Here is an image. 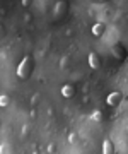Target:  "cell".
Segmentation results:
<instances>
[{"label": "cell", "mask_w": 128, "mask_h": 154, "mask_svg": "<svg viewBox=\"0 0 128 154\" xmlns=\"http://www.w3.org/2000/svg\"><path fill=\"white\" fill-rule=\"evenodd\" d=\"M31 72H33V58H31V57H24L22 62L17 65L16 74H17V77H19L21 81H24V79H28L29 77Z\"/></svg>", "instance_id": "obj_1"}, {"label": "cell", "mask_w": 128, "mask_h": 154, "mask_svg": "<svg viewBox=\"0 0 128 154\" xmlns=\"http://www.w3.org/2000/svg\"><path fill=\"white\" fill-rule=\"evenodd\" d=\"M121 99H123V94L120 93V91H113V93L106 98V103L109 106H118L121 103Z\"/></svg>", "instance_id": "obj_2"}, {"label": "cell", "mask_w": 128, "mask_h": 154, "mask_svg": "<svg viewBox=\"0 0 128 154\" xmlns=\"http://www.w3.org/2000/svg\"><path fill=\"white\" fill-rule=\"evenodd\" d=\"M61 96H63V98H72L73 94H75V88H73L72 84H65V86H63V88H61Z\"/></svg>", "instance_id": "obj_3"}, {"label": "cell", "mask_w": 128, "mask_h": 154, "mask_svg": "<svg viewBox=\"0 0 128 154\" xmlns=\"http://www.w3.org/2000/svg\"><path fill=\"white\" fill-rule=\"evenodd\" d=\"M87 60H89L91 69H97V67H99V63H101L97 53H94V51H91V53H89V58H87Z\"/></svg>", "instance_id": "obj_4"}, {"label": "cell", "mask_w": 128, "mask_h": 154, "mask_svg": "<svg viewBox=\"0 0 128 154\" xmlns=\"http://www.w3.org/2000/svg\"><path fill=\"white\" fill-rule=\"evenodd\" d=\"M104 29H106L104 22H96L94 26H92V34L94 36H103L104 34Z\"/></svg>", "instance_id": "obj_5"}, {"label": "cell", "mask_w": 128, "mask_h": 154, "mask_svg": "<svg viewBox=\"0 0 128 154\" xmlns=\"http://www.w3.org/2000/svg\"><path fill=\"white\" fill-rule=\"evenodd\" d=\"M103 152L104 154H113L115 152V146L111 144L109 139H104V142H103Z\"/></svg>", "instance_id": "obj_6"}, {"label": "cell", "mask_w": 128, "mask_h": 154, "mask_svg": "<svg viewBox=\"0 0 128 154\" xmlns=\"http://www.w3.org/2000/svg\"><path fill=\"white\" fill-rule=\"evenodd\" d=\"M68 142L72 144V146H79V144H80V135H79V132L68 134Z\"/></svg>", "instance_id": "obj_7"}, {"label": "cell", "mask_w": 128, "mask_h": 154, "mask_svg": "<svg viewBox=\"0 0 128 154\" xmlns=\"http://www.w3.org/2000/svg\"><path fill=\"white\" fill-rule=\"evenodd\" d=\"M9 105H10V98H9L7 94H2V96H0V106L5 108V106H9Z\"/></svg>", "instance_id": "obj_8"}, {"label": "cell", "mask_w": 128, "mask_h": 154, "mask_svg": "<svg viewBox=\"0 0 128 154\" xmlns=\"http://www.w3.org/2000/svg\"><path fill=\"white\" fill-rule=\"evenodd\" d=\"M91 120H92V122H101V120H103V113H101L99 110L92 111V115H91Z\"/></svg>", "instance_id": "obj_9"}, {"label": "cell", "mask_w": 128, "mask_h": 154, "mask_svg": "<svg viewBox=\"0 0 128 154\" xmlns=\"http://www.w3.org/2000/svg\"><path fill=\"white\" fill-rule=\"evenodd\" d=\"M68 62H70V57H63V58H61V62H60V69H67L68 67Z\"/></svg>", "instance_id": "obj_10"}, {"label": "cell", "mask_w": 128, "mask_h": 154, "mask_svg": "<svg viewBox=\"0 0 128 154\" xmlns=\"http://www.w3.org/2000/svg\"><path fill=\"white\" fill-rule=\"evenodd\" d=\"M39 99H41V96H39V94H33V98H31V105L36 106L39 103Z\"/></svg>", "instance_id": "obj_11"}, {"label": "cell", "mask_w": 128, "mask_h": 154, "mask_svg": "<svg viewBox=\"0 0 128 154\" xmlns=\"http://www.w3.org/2000/svg\"><path fill=\"white\" fill-rule=\"evenodd\" d=\"M29 130H31V125H29V123H24L22 125V135H28Z\"/></svg>", "instance_id": "obj_12"}, {"label": "cell", "mask_w": 128, "mask_h": 154, "mask_svg": "<svg viewBox=\"0 0 128 154\" xmlns=\"http://www.w3.org/2000/svg\"><path fill=\"white\" fill-rule=\"evenodd\" d=\"M48 152H56V146L55 144H50V146H48Z\"/></svg>", "instance_id": "obj_13"}, {"label": "cell", "mask_w": 128, "mask_h": 154, "mask_svg": "<svg viewBox=\"0 0 128 154\" xmlns=\"http://www.w3.org/2000/svg\"><path fill=\"white\" fill-rule=\"evenodd\" d=\"M10 149L7 147V144H2V147H0V152H9Z\"/></svg>", "instance_id": "obj_14"}, {"label": "cell", "mask_w": 128, "mask_h": 154, "mask_svg": "<svg viewBox=\"0 0 128 154\" xmlns=\"http://www.w3.org/2000/svg\"><path fill=\"white\" fill-rule=\"evenodd\" d=\"M127 130H128V127H127Z\"/></svg>", "instance_id": "obj_15"}]
</instances>
